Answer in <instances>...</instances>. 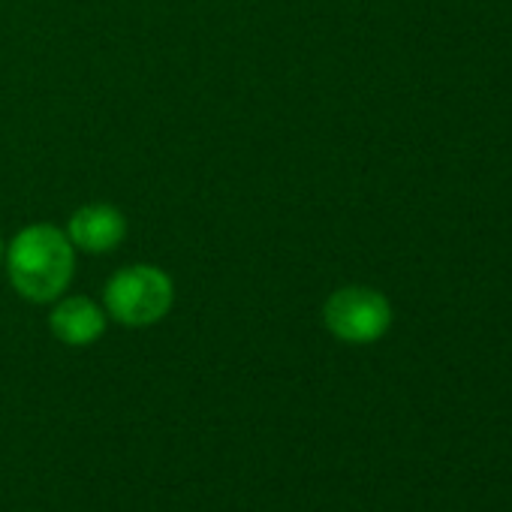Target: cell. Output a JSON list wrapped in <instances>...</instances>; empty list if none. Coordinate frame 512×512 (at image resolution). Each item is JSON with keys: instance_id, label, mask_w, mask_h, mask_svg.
<instances>
[{"instance_id": "obj_5", "label": "cell", "mask_w": 512, "mask_h": 512, "mask_svg": "<svg viewBox=\"0 0 512 512\" xmlns=\"http://www.w3.org/2000/svg\"><path fill=\"white\" fill-rule=\"evenodd\" d=\"M49 326L58 341L70 347H88L106 332V314L100 305L88 296H70L58 302V308L49 317Z\"/></svg>"}, {"instance_id": "obj_4", "label": "cell", "mask_w": 512, "mask_h": 512, "mask_svg": "<svg viewBox=\"0 0 512 512\" xmlns=\"http://www.w3.org/2000/svg\"><path fill=\"white\" fill-rule=\"evenodd\" d=\"M127 235V220L112 205H85L70 217L67 238L88 253H109Z\"/></svg>"}, {"instance_id": "obj_6", "label": "cell", "mask_w": 512, "mask_h": 512, "mask_svg": "<svg viewBox=\"0 0 512 512\" xmlns=\"http://www.w3.org/2000/svg\"><path fill=\"white\" fill-rule=\"evenodd\" d=\"M0 260H4V241H0Z\"/></svg>"}, {"instance_id": "obj_3", "label": "cell", "mask_w": 512, "mask_h": 512, "mask_svg": "<svg viewBox=\"0 0 512 512\" xmlns=\"http://www.w3.org/2000/svg\"><path fill=\"white\" fill-rule=\"evenodd\" d=\"M326 326L338 341L347 344H374L392 326V305L380 290L371 287H344L329 296L323 308Z\"/></svg>"}, {"instance_id": "obj_2", "label": "cell", "mask_w": 512, "mask_h": 512, "mask_svg": "<svg viewBox=\"0 0 512 512\" xmlns=\"http://www.w3.org/2000/svg\"><path fill=\"white\" fill-rule=\"evenodd\" d=\"M103 302L109 317L124 326H154L169 314L175 287L172 278L157 266H130L106 284Z\"/></svg>"}, {"instance_id": "obj_1", "label": "cell", "mask_w": 512, "mask_h": 512, "mask_svg": "<svg viewBox=\"0 0 512 512\" xmlns=\"http://www.w3.org/2000/svg\"><path fill=\"white\" fill-rule=\"evenodd\" d=\"M76 269V250L67 232L37 223L22 229L7 247V272L19 296L28 302H52L58 299Z\"/></svg>"}]
</instances>
